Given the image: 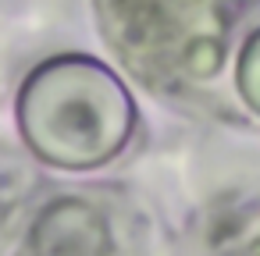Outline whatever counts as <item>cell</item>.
I'll return each instance as SVG.
<instances>
[{
  "label": "cell",
  "mask_w": 260,
  "mask_h": 256,
  "mask_svg": "<svg viewBox=\"0 0 260 256\" xmlns=\"http://www.w3.org/2000/svg\"><path fill=\"white\" fill-rule=\"evenodd\" d=\"M29 252L32 256H107L111 224L86 199H57L36 217L29 231Z\"/></svg>",
  "instance_id": "obj_2"
},
{
  "label": "cell",
  "mask_w": 260,
  "mask_h": 256,
  "mask_svg": "<svg viewBox=\"0 0 260 256\" xmlns=\"http://www.w3.org/2000/svg\"><path fill=\"white\" fill-rule=\"evenodd\" d=\"M18 132L50 167L93 171L114 160L136 128L125 82L96 57L61 54L36 64L18 89Z\"/></svg>",
  "instance_id": "obj_1"
},
{
  "label": "cell",
  "mask_w": 260,
  "mask_h": 256,
  "mask_svg": "<svg viewBox=\"0 0 260 256\" xmlns=\"http://www.w3.org/2000/svg\"><path fill=\"white\" fill-rule=\"evenodd\" d=\"M235 82H239V93L249 103V111L260 114V29L242 43L239 68H235Z\"/></svg>",
  "instance_id": "obj_3"
},
{
  "label": "cell",
  "mask_w": 260,
  "mask_h": 256,
  "mask_svg": "<svg viewBox=\"0 0 260 256\" xmlns=\"http://www.w3.org/2000/svg\"><path fill=\"white\" fill-rule=\"evenodd\" d=\"M256 256H260V245H256Z\"/></svg>",
  "instance_id": "obj_4"
}]
</instances>
